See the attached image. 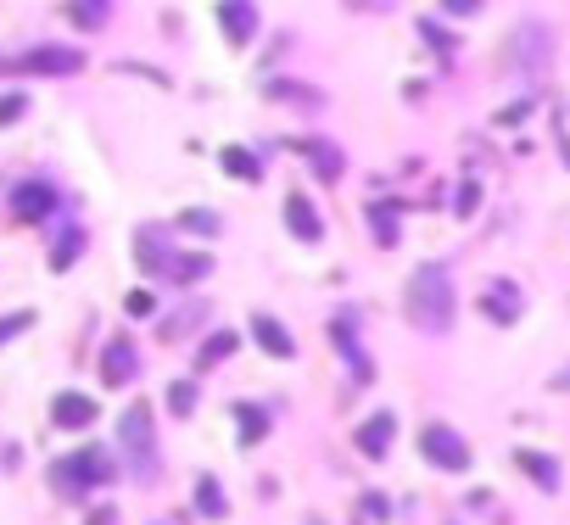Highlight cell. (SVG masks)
I'll use <instances>...</instances> for the list:
<instances>
[{"label":"cell","mask_w":570,"mask_h":525,"mask_svg":"<svg viewBox=\"0 0 570 525\" xmlns=\"http://www.w3.org/2000/svg\"><path fill=\"white\" fill-rule=\"evenodd\" d=\"M402 313H409L414 330H425V336H448L453 330L459 291H453V274L442 269V262H420V269H414L409 297H402Z\"/></svg>","instance_id":"cell-1"},{"label":"cell","mask_w":570,"mask_h":525,"mask_svg":"<svg viewBox=\"0 0 570 525\" xmlns=\"http://www.w3.org/2000/svg\"><path fill=\"white\" fill-rule=\"evenodd\" d=\"M118 447H123V464L134 475V486H157L162 475V447H157V419L146 403H129L118 419Z\"/></svg>","instance_id":"cell-2"},{"label":"cell","mask_w":570,"mask_h":525,"mask_svg":"<svg viewBox=\"0 0 570 525\" xmlns=\"http://www.w3.org/2000/svg\"><path fill=\"white\" fill-rule=\"evenodd\" d=\"M503 62H509V73H520V79H543L548 62H554V28H548L543 17H526L515 34H509Z\"/></svg>","instance_id":"cell-3"},{"label":"cell","mask_w":570,"mask_h":525,"mask_svg":"<svg viewBox=\"0 0 570 525\" xmlns=\"http://www.w3.org/2000/svg\"><path fill=\"white\" fill-rule=\"evenodd\" d=\"M140 269L146 274H157V280H174V285H190V280H208L213 274V257H201V252H162V241L151 235H140Z\"/></svg>","instance_id":"cell-4"},{"label":"cell","mask_w":570,"mask_h":525,"mask_svg":"<svg viewBox=\"0 0 570 525\" xmlns=\"http://www.w3.org/2000/svg\"><path fill=\"white\" fill-rule=\"evenodd\" d=\"M118 470L107 464V453L101 447H84V453H67V458H56L51 464V486L62 492V498H84L90 486H101V481H112Z\"/></svg>","instance_id":"cell-5"},{"label":"cell","mask_w":570,"mask_h":525,"mask_svg":"<svg viewBox=\"0 0 570 525\" xmlns=\"http://www.w3.org/2000/svg\"><path fill=\"white\" fill-rule=\"evenodd\" d=\"M420 453L430 458L436 470H448V475L469 470V442L453 431V425H425V431H420Z\"/></svg>","instance_id":"cell-6"},{"label":"cell","mask_w":570,"mask_h":525,"mask_svg":"<svg viewBox=\"0 0 570 525\" xmlns=\"http://www.w3.org/2000/svg\"><path fill=\"white\" fill-rule=\"evenodd\" d=\"M6 68H12V73H51V79H67V73L84 68V51H73V45H40V51L6 62Z\"/></svg>","instance_id":"cell-7"},{"label":"cell","mask_w":570,"mask_h":525,"mask_svg":"<svg viewBox=\"0 0 570 525\" xmlns=\"http://www.w3.org/2000/svg\"><path fill=\"white\" fill-rule=\"evenodd\" d=\"M330 341L347 352V364H353V380H358V386H369V380H375L369 358L358 352V319H353V313H335V319H330Z\"/></svg>","instance_id":"cell-8"},{"label":"cell","mask_w":570,"mask_h":525,"mask_svg":"<svg viewBox=\"0 0 570 525\" xmlns=\"http://www.w3.org/2000/svg\"><path fill=\"white\" fill-rule=\"evenodd\" d=\"M285 229H291V235L296 241H324V218H319V207L308 202V196H302V190H291L285 196Z\"/></svg>","instance_id":"cell-9"},{"label":"cell","mask_w":570,"mask_h":525,"mask_svg":"<svg viewBox=\"0 0 570 525\" xmlns=\"http://www.w3.org/2000/svg\"><path fill=\"white\" fill-rule=\"evenodd\" d=\"M51 419L62 425V431H90L95 425V397H84V391H62V397L51 403Z\"/></svg>","instance_id":"cell-10"},{"label":"cell","mask_w":570,"mask_h":525,"mask_svg":"<svg viewBox=\"0 0 570 525\" xmlns=\"http://www.w3.org/2000/svg\"><path fill=\"white\" fill-rule=\"evenodd\" d=\"M134 369H140V352H134V341H129V336H118L107 352H101V380H107V386L134 380Z\"/></svg>","instance_id":"cell-11"},{"label":"cell","mask_w":570,"mask_h":525,"mask_svg":"<svg viewBox=\"0 0 570 525\" xmlns=\"http://www.w3.org/2000/svg\"><path fill=\"white\" fill-rule=\"evenodd\" d=\"M218 23H224V40L229 45H246L257 34V6L252 0H224L218 6Z\"/></svg>","instance_id":"cell-12"},{"label":"cell","mask_w":570,"mask_h":525,"mask_svg":"<svg viewBox=\"0 0 570 525\" xmlns=\"http://www.w3.org/2000/svg\"><path fill=\"white\" fill-rule=\"evenodd\" d=\"M391 436H397V414H369V419L358 425V453H363V458H386Z\"/></svg>","instance_id":"cell-13"},{"label":"cell","mask_w":570,"mask_h":525,"mask_svg":"<svg viewBox=\"0 0 570 525\" xmlns=\"http://www.w3.org/2000/svg\"><path fill=\"white\" fill-rule=\"evenodd\" d=\"M12 213H17V218H45V213H56V190L40 185V179L17 185V190H12Z\"/></svg>","instance_id":"cell-14"},{"label":"cell","mask_w":570,"mask_h":525,"mask_svg":"<svg viewBox=\"0 0 570 525\" xmlns=\"http://www.w3.org/2000/svg\"><path fill=\"white\" fill-rule=\"evenodd\" d=\"M481 313H487L492 324H515V319H520V291H515L509 280H492V291L481 297Z\"/></svg>","instance_id":"cell-15"},{"label":"cell","mask_w":570,"mask_h":525,"mask_svg":"<svg viewBox=\"0 0 570 525\" xmlns=\"http://www.w3.org/2000/svg\"><path fill=\"white\" fill-rule=\"evenodd\" d=\"M252 341H257L268 358H296V341L285 336V324H280V319H268V313L252 319Z\"/></svg>","instance_id":"cell-16"},{"label":"cell","mask_w":570,"mask_h":525,"mask_svg":"<svg viewBox=\"0 0 570 525\" xmlns=\"http://www.w3.org/2000/svg\"><path fill=\"white\" fill-rule=\"evenodd\" d=\"M208 313H213V308L201 302V297L185 302V308H174V313L162 319V341H185V336H196V324H208Z\"/></svg>","instance_id":"cell-17"},{"label":"cell","mask_w":570,"mask_h":525,"mask_svg":"<svg viewBox=\"0 0 570 525\" xmlns=\"http://www.w3.org/2000/svg\"><path fill=\"white\" fill-rule=\"evenodd\" d=\"M515 464H520L536 486H543V492H559V464H554L548 453H531V447H526V453H515Z\"/></svg>","instance_id":"cell-18"},{"label":"cell","mask_w":570,"mask_h":525,"mask_svg":"<svg viewBox=\"0 0 570 525\" xmlns=\"http://www.w3.org/2000/svg\"><path fill=\"white\" fill-rule=\"evenodd\" d=\"M302 151H308V162H314V174H319L324 185H335V179H342V168H347V162H342V151H335L330 140H308V146H302Z\"/></svg>","instance_id":"cell-19"},{"label":"cell","mask_w":570,"mask_h":525,"mask_svg":"<svg viewBox=\"0 0 570 525\" xmlns=\"http://www.w3.org/2000/svg\"><path fill=\"white\" fill-rule=\"evenodd\" d=\"M196 514H201V520H224V514H229V498H224V486H218L213 475L196 481Z\"/></svg>","instance_id":"cell-20"},{"label":"cell","mask_w":570,"mask_h":525,"mask_svg":"<svg viewBox=\"0 0 570 525\" xmlns=\"http://www.w3.org/2000/svg\"><path fill=\"white\" fill-rule=\"evenodd\" d=\"M369 229H375V241H381V246H397V235H402L397 207H391V202H375V207H369Z\"/></svg>","instance_id":"cell-21"},{"label":"cell","mask_w":570,"mask_h":525,"mask_svg":"<svg viewBox=\"0 0 570 525\" xmlns=\"http://www.w3.org/2000/svg\"><path fill=\"white\" fill-rule=\"evenodd\" d=\"M79 252H84V235H79V229H62L56 246H51V269H56V274H67V269L79 262Z\"/></svg>","instance_id":"cell-22"},{"label":"cell","mask_w":570,"mask_h":525,"mask_svg":"<svg viewBox=\"0 0 570 525\" xmlns=\"http://www.w3.org/2000/svg\"><path fill=\"white\" fill-rule=\"evenodd\" d=\"M229 352H235V336H229V330H213L208 341H201V352H196V369H213V364H224Z\"/></svg>","instance_id":"cell-23"},{"label":"cell","mask_w":570,"mask_h":525,"mask_svg":"<svg viewBox=\"0 0 570 525\" xmlns=\"http://www.w3.org/2000/svg\"><path fill=\"white\" fill-rule=\"evenodd\" d=\"M268 95H275V101H296V107H319L324 101L314 84H291V79H275V84H268Z\"/></svg>","instance_id":"cell-24"},{"label":"cell","mask_w":570,"mask_h":525,"mask_svg":"<svg viewBox=\"0 0 570 525\" xmlns=\"http://www.w3.org/2000/svg\"><path fill=\"white\" fill-rule=\"evenodd\" d=\"M235 419H241V442L252 447L257 436H268V414L257 403H235Z\"/></svg>","instance_id":"cell-25"},{"label":"cell","mask_w":570,"mask_h":525,"mask_svg":"<svg viewBox=\"0 0 570 525\" xmlns=\"http://www.w3.org/2000/svg\"><path fill=\"white\" fill-rule=\"evenodd\" d=\"M218 162H224V168H229L235 179H257V174H263V162H257V157H246L241 146H224V151H218Z\"/></svg>","instance_id":"cell-26"},{"label":"cell","mask_w":570,"mask_h":525,"mask_svg":"<svg viewBox=\"0 0 570 525\" xmlns=\"http://www.w3.org/2000/svg\"><path fill=\"white\" fill-rule=\"evenodd\" d=\"M112 17V0H73V23L79 28H107Z\"/></svg>","instance_id":"cell-27"},{"label":"cell","mask_w":570,"mask_h":525,"mask_svg":"<svg viewBox=\"0 0 570 525\" xmlns=\"http://www.w3.org/2000/svg\"><path fill=\"white\" fill-rule=\"evenodd\" d=\"M179 229H190V235H218V213H208V207H185V213H179Z\"/></svg>","instance_id":"cell-28"},{"label":"cell","mask_w":570,"mask_h":525,"mask_svg":"<svg viewBox=\"0 0 570 525\" xmlns=\"http://www.w3.org/2000/svg\"><path fill=\"white\" fill-rule=\"evenodd\" d=\"M168 408L185 419V414L196 408V380H174V386H168Z\"/></svg>","instance_id":"cell-29"},{"label":"cell","mask_w":570,"mask_h":525,"mask_svg":"<svg viewBox=\"0 0 570 525\" xmlns=\"http://www.w3.org/2000/svg\"><path fill=\"white\" fill-rule=\"evenodd\" d=\"M358 509H363V520H375V525L391 520V503L381 498V492H363V503H358Z\"/></svg>","instance_id":"cell-30"},{"label":"cell","mask_w":570,"mask_h":525,"mask_svg":"<svg viewBox=\"0 0 570 525\" xmlns=\"http://www.w3.org/2000/svg\"><path fill=\"white\" fill-rule=\"evenodd\" d=\"M28 324H34V313H6V319H0V347H6L17 330H28Z\"/></svg>","instance_id":"cell-31"},{"label":"cell","mask_w":570,"mask_h":525,"mask_svg":"<svg viewBox=\"0 0 570 525\" xmlns=\"http://www.w3.org/2000/svg\"><path fill=\"white\" fill-rule=\"evenodd\" d=\"M23 107H28L23 95H0V129H6V123H17V118H23Z\"/></svg>","instance_id":"cell-32"},{"label":"cell","mask_w":570,"mask_h":525,"mask_svg":"<svg viewBox=\"0 0 570 525\" xmlns=\"http://www.w3.org/2000/svg\"><path fill=\"white\" fill-rule=\"evenodd\" d=\"M476 202H481V190H476V185H459V202H453V213H459V218H469V213H476Z\"/></svg>","instance_id":"cell-33"},{"label":"cell","mask_w":570,"mask_h":525,"mask_svg":"<svg viewBox=\"0 0 570 525\" xmlns=\"http://www.w3.org/2000/svg\"><path fill=\"white\" fill-rule=\"evenodd\" d=\"M481 6H487V0H442L448 17H469V12H481Z\"/></svg>","instance_id":"cell-34"},{"label":"cell","mask_w":570,"mask_h":525,"mask_svg":"<svg viewBox=\"0 0 570 525\" xmlns=\"http://www.w3.org/2000/svg\"><path fill=\"white\" fill-rule=\"evenodd\" d=\"M123 308H129L134 319H140V313H151V291H129V297H123Z\"/></svg>","instance_id":"cell-35"},{"label":"cell","mask_w":570,"mask_h":525,"mask_svg":"<svg viewBox=\"0 0 570 525\" xmlns=\"http://www.w3.org/2000/svg\"><path fill=\"white\" fill-rule=\"evenodd\" d=\"M420 34H425V40H430L436 51H453V40H448V34H442V28H436V23H420Z\"/></svg>","instance_id":"cell-36"},{"label":"cell","mask_w":570,"mask_h":525,"mask_svg":"<svg viewBox=\"0 0 570 525\" xmlns=\"http://www.w3.org/2000/svg\"><path fill=\"white\" fill-rule=\"evenodd\" d=\"M90 525H112V509H95V514H90Z\"/></svg>","instance_id":"cell-37"},{"label":"cell","mask_w":570,"mask_h":525,"mask_svg":"<svg viewBox=\"0 0 570 525\" xmlns=\"http://www.w3.org/2000/svg\"><path fill=\"white\" fill-rule=\"evenodd\" d=\"M347 6H369V0H347Z\"/></svg>","instance_id":"cell-38"},{"label":"cell","mask_w":570,"mask_h":525,"mask_svg":"<svg viewBox=\"0 0 570 525\" xmlns=\"http://www.w3.org/2000/svg\"><path fill=\"white\" fill-rule=\"evenodd\" d=\"M308 525H324V520H308Z\"/></svg>","instance_id":"cell-39"}]
</instances>
